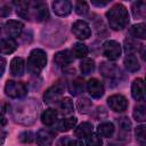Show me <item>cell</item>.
Here are the masks:
<instances>
[{
  "mask_svg": "<svg viewBox=\"0 0 146 146\" xmlns=\"http://www.w3.org/2000/svg\"><path fill=\"white\" fill-rule=\"evenodd\" d=\"M133 117L136 121L138 122H144L146 120V111H145V106L144 105H138L133 108V113H132Z\"/></svg>",
  "mask_w": 146,
  "mask_h": 146,
  "instance_id": "cell-31",
  "label": "cell"
},
{
  "mask_svg": "<svg viewBox=\"0 0 146 146\" xmlns=\"http://www.w3.org/2000/svg\"><path fill=\"white\" fill-rule=\"evenodd\" d=\"M89 10V6L86 1H78L75 3V13L78 15H86Z\"/></svg>",
  "mask_w": 146,
  "mask_h": 146,
  "instance_id": "cell-35",
  "label": "cell"
},
{
  "mask_svg": "<svg viewBox=\"0 0 146 146\" xmlns=\"http://www.w3.org/2000/svg\"><path fill=\"white\" fill-rule=\"evenodd\" d=\"M72 33L80 40H86L91 35V29L84 21H76L72 25Z\"/></svg>",
  "mask_w": 146,
  "mask_h": 146,
  "instance_id": "cell-7",
  "label": "cell"
},
{
  "mask_svg": "<svg viewBox=\"0 0 146 146\" xmlns=\"http://www.w3.org/2000/svg\"><path fill=\"white\" fill-rule=\"evenodd\" d=\"M131 34L135 38L138 39H145L146 38V25L144 23L136 24L131 27Z\"/></svg>",
  "mask_w": 146,
  "mask_h": 146,
  "instance_id": "cell-28",
  "label": "cell"
},
{
  "mask_svg": "<svg viewBox=\"0 0 146 146\" xmlns=\"http://www.w3.org/2000/svg\"><path fill=\"white\" fill-rule=\"evenodd\" d=\"M5 67H6V60L0 56V78H1V75L3 74Z\"/></svg>",
  "mask_w": 146,
  "mask_h": 146,
  "instance_id": "cell-39",
  "label": "cell"
},
{
  "mask_svg": "<svg viewBox=\"0 0 146 146\" xmlns=\"http://www.w3.org/2000/svg\"><path fill=\"white\" fill-rule=\"evenodd\" d=\"M52 10L57 16H67L72 10V3L68 0H56L52 2Z\"/></svg>",
  "mask_w": 146,
  "mask_h": 146,
  "instance_id": "cell-10",
  "label": "cell"
},
{
  "mask_svg": "<svg viewBox=\"0 0 146 146\" xmlns=\"http://www.w3.org/2000/svg\"><path fill=\"white\" fill-rule=\"evenodd\" d=\"M57 146H83L79 139H71L70 137H63L58 140Z\"/></svg>",
  "mask_w": 146,
  "mask_h": 146,
  "instance_id": "cell-32",
  "label": "cell"
},
{
  "mask_svg": "<svg viewBox=\"0 0 146 146\" xmlns=\"http://www.w3.org/2000/svg\"><path fill=\"white\" fill-rule=\"evenodd\" d=\"M123 64H124V67L129 71V72H137L139 68H140V65H139V62L137 59V57L132 54H128L123 60Z\"/></svg>",
  "mask_w": 146,
  "mask_h": 146,
  "instance_id": "cell-20",
  "label": "cell"
},
{
  "mask_svg": "<svg viewBox=\"0 0 146 146\" xmlns=\"http://www.w3.org/2000/svg\"><path fill=\"white\" fill-rule=\"evenodd\" d=\"M132 15L135 18H145L146 14V2L145 1H136L131 6Z\"/></svg>",
  "mask_w": 146,
  "mask_h": 146,
  "instance_id": "cell-21",
  "label": "cell"
},
{
  "mask_svg": "<svg viewBox=\"0 0 146 146\" xmlns=\"http://www.w3.org/2000/svg\"><path fill=\"white\" fill-rule=\"evenodd\" d=\"M139 46H141V44H137L132 40H125V50L129 54L132 52V51H137L138 48H139Z\"/></svg>",
  "mask_w": 146,
  "mask_h": 146,
  "instance_id": "cell-37",
  "label": "cell"
},
{
  "mask_svg": "<svg viewBox=\"0 0 146 146\" xmlns=\"http://www.w3.org/2000/svg\"><path fill=\"white\" fill-rule=\"evenodd\" d=\"M74 57L73 54L70 50H62L58 51L55 56H54V62L58 65V66H66L68 64H71L73 62Z\"/></svg>",
  "mask_w": 146,
  "mask_h": 146,
  "instance_id": "cell-15",
  "label": "cell"
},
{
  "mask_svg": "<svg viewBox=\"0 0 146 146\" xmlns=\"http://www.w3.org/2000/svg\"><path fill=\"white\" fill-rule=\"evenodd\" d=\"M87 89L91 97L94 98H100L104 95V86L103 83L97 79H90L87 82Z\"/></svg>",
  "mask_w": 146,
  "mask_h": 146,
  "instance_id": "cell-12",
  "label": "cell"
},
{
  "mask_svg": "<svg viewBox=\"0 0 146 146\" xmlns=\"http://www.w3.org/2000/svg\"><path fill=\"white\" fill-rule=\"evenodd\" d=\"M16 49H17V42L14 39L7 38V39H2L0 41V54L9 55V54L14 52Z\"/></svg>",
  "mask_w": 146,
  "mask_h": 146,
  "instance_id": "cell-17",
  "label": "cell"
},
{
  "mask_svg": "<svg viewBox=\"0 0 146 146\" xmlns=\"http://www.w3.org/2000/svg\"><path fill=\"white\" fill-rule=\"evenodd\" d=\"M116 122H117L120 129L123 130V131H129V130L131 129V121H130L127 116L119 117V119L116 120Z\"/></svg>",
  "mask_w": 146,
  "mask_h": 146,
  "instance_id": "cell-34",
  "label": "cell"
},
{
  "mask_svg": "<svg viewBox=\"0 0 146 146\" xmlns=\"http://www.w3.org/2000/svg\"><path fill=\"white\" fill-rule=\"evenodd\" d=\"M107 104L114 112H124L128 108V100L122 95H112L107 99Z\"/></svg>",
  "mask_w": 146,
  "mask_h": 146,
  "instance_id": "cell-8",
  "label": "cell"
},
{
  "mask_svg": "<svg viewBox=\"0 0 146 146\" xmlns=\"http://www.w3.org/2000/svg\"><path fill=\"white\" fill-rule=\"evenodd\" d=\"M86 144H87V146H102L103 140L98 133L91 132L89 136L86 137Z\"/></svg>",
  "mask_w": 146,
  "mask_h": 146,
  "instance_id": "cell-29",
  "label": "cell"
},
{
  "mask_svg": "<svg viewBox=\"0 0 146 146\" xmlns=\"http://www.w3.org/2000/svg\"><path fill=\"white\" fill-rule=\"evenodd\" d=\"M95 70V62L91 58H84L80 63V71L83 75H88L92 73Z\"/></svg>",
  "mask_w": 146,
  "mask_h": 146,
  "instance_id": "cell-27",
  "label": "cell"
},
{
  "mask_svg": "<svg viewBox=\"0 0 146 146\" xmlns=\"http://www.w3.org/2000/svg\"><path fill=\"white\" fill-rule=\"evenodd\" d=\"M10 6L9 5H7V3H5V2H2V3H0V16H8L9 14H10Z\"/></svg>",
  "mask_w": 146,
  "mask_h": 146,
  "instance_id": "cell-38",
  "label": "cell"
},
{
  "mask_svg": "<svg viewBox=\"0 0 146 146\" xmlns=\"http://www.w3.org/2000/svg\"><path fill=\"white\" fill-rule=\"evenodd\" d=\"M122 52L121 46L114 40H108L103 44V55L110 60H116L120 58Z\"/></svg>",
  "mask_w": 146,
  "mask_h": 146,
  "instance_id": "cell-5",
  "label": "cell"
},
{
  "mask_svg": "<svg viewBox=\"0 0 146 146\" xmlns=\"http://www.w3.org/2000/svg\"><path fill=\"white\" fill-rule=\"evenodd\" d=\"M106 17L110 26L115 31L123 30L129 23V13L122 3L114 5L106 13Z\"/></svg>",
  "mask_w": 146,
  "mask_h": 146,
  "instance_id": "cell-1",
  "label": "cell"
},
{
  "mask_svg": "<svg viewBox=\"0 0 146 146\" xmlns=\"http://www.w3.org/2000/svg\"><path fill=\"white\" fill-rule=\"evenodd\" d=\"M98 132L100 136L103 137H112V135L114 133V125L111 122H103L98 125Z\"/></svg>",
  "mask_w": 146,
  "mask_h": 146,
  "instance_id": "cell-25",
  "label": "cell"
},
{
  "mask_svg": "<svg viewBox=\"0 0 146 146\" xmlns=\"http://www.w3.org/2000/svg\"><path fill=\"white\" fill-rule=\"evenodd\" d=\"M100 73L103 74L104 78L112 80V81H116L119 80V78L121 76V71L120 68L114 65V64H110V63H102L100 67H99Z\"/></svg>",
  "mask_w": 146,
  "mask_h": 146,
  "instance_id": "cell-9",
  "label": "cell"
},
{
  "mask_svg": "<svg viewBox=\"0 0 146 146\" xmlns=\"http://www.w3.org/2000/svg\"><path fill=\"white\" fill-rule=\"evenodd\" d=\"M29 11H30V19L33 17L36 22H43L49 18L48 8L44 2H30Z\"/></svg>",
  "mask_w": 146,
  "mask_h": 146,
  "instance_id": "cell-3",
  "label": "cell"
},
{
  "mask_svg": "<svg viewBox=\"0 0 146 146\" xmlns=\"http://www.w3.org/2000/svg\"><path fill=\"white\" fill-rule=\"evenodd\" d=\"M91 132H92V124L89 122H82L74 130L75 136L79 138H84V137L89 136Z\"/></svg>",
  "mask_w": 146,
  "mask_h": 146,
  "instance_id": "cell-23",
  "label": "cell"
},
{
  "mask_svg": "<svg viewBox=\"0 0 146 146\" xmlns=\"http://www.w3.org/2000/svg\"><path fill=\"white\" fill-rule=\"evenodd\" d=\"M64 90H65V84H64V83L57 82V83L52 84L50 88L47 89V91H46L44 95H43V100H44V103L51 104V103L57 102V100L62 97V95L64 94Z\"/></svg>",
  "mask_w": 146,
  "mask_h": 146,
  "instance_id": "cell-6",
  "label": "cell"
},
{
  "mask_svg": "<svg viewBox=\"0 0 146 146\" xmlns=\"http://www.w3.org/2000/svg\"><path fill=\"white\" fill-rule=\"evenodd\" d=\"M136 139L140 144V146H145L146 144V132H145V125H139L136 129Z\"/></svg>",
  "mask_w": 146,
  "mask_h": 146,
  "instance_id": "cell-33",
  "label": "cell"
},
{
  "mask_svg": "<svg viewBox=\"0 0 146 146\" xmlns=\"http://www.w3.org/2000/svg\"><path fill=\"white\" fill-rule=\"evenodd\" d=\"M131 95L138 102L144 100V98H145V89H144L143 79H135L133 80V82L131 84Z\"/></svg>",
  "mask_w": 146,
  "mask_h": 146,
  "instance_id": "cell-14",
  "label": "cell"
},
{
  "mask_svg": "<svg viewBox=\"0 0 146 146\" xmlns=\"http://www.w3.org/2000/svg\"><path fill=\"white\" fill-rule=\"evenodd\" d=\"M5 92L8 97L18 99V98H23L27 94V89L24 83L10 80V81H7L5 86Z\"/></svg>",
  "mask_w": 146,
  "mask_h": 146,
  "instance_id": "cell-4",
  "label": "cell"
},
{
  "mask_svg": "<svg viewBox=\"0 0 146 146\" xmlns=\"http://www.w3.org/2000/svg\"><path fill=\"white\" fill-rule=\"evenodd\" d=\"M25 63L22 57H15L10 62V74L13 76H22L24 74Z\"/></svg>",
  "mask_w": 146,
  "mask_h": 146,
  "instance_id": "cell-16",
  "label": "cell"
},
{
  "mask_svg": "<svg viewBox=\"0 0 146 146\" xmlns=\"http://www.w3.org/2000/svg\"><path fill=\"white\" fill-rule=\"evenodd\" d=\"M75 124H76V117L70 116V117H64V119L59 120L56 124V128H57L58 131L65 132V131H68L72 128H74Z\"/></svg>",
  "mask_w": 146,
  "mask_h": 146,
  "instance_id": "cell-19",
  "label": "cell"
},
{
  "mask_svg": "<svg viewBox=\"0 0 146 146\" xmlns=\"http://www.w3.org/2000/svg\"><path fill=\"white\" fill-rule=\"evenodd\" d=\"M92 104H91V100H89L88 98L83 97V98H80L79 102H78V108H79V112L81 114H86L90 111Z\"/></svg>",
  "mask_w": 146,
  "mask_h": 146,
  "instance_id": "cell-30",
  "label": "cell"
},
{
  "mask_svg": "<svg viewBox=\"0 0 146 146\" xmlns=\"http://www.w3.org/2000/svg\"><path fill=\"white\" fill-rule=\"evenodd\" d=\"M18 139L19 141L24 143V144H27V143H32L33 139H34V135L32 131H24L22 132L19 136H18Z\"/></svg>",
  "mask_w": 146,
  "mask_h": 146,
  "instance_id": "cell-36",
  "label": "cell"
},
{
  "mask_svg": "<svg viewBox=\"0 0 146 146\" xmlns=\"http://www.w3.org/2000/svg\"><path fill=\"white\" fill-rule=\"evenodd\" d=\"M6 123H7V119H6L2 114H0V129H1L2 127H5Z\"/></svg>",
  "mask_w": 146,
  "mask_h": 146,
  "instance_id": "cell-42",
  "label": "cell"
},
{
  "mask_svg": "<svg viewBox=\"0 0 146 146\" xmlns=\"http://www.w3.org/2000/svg\"><path fill=\"white\" fill-rule=\"evenodd\" d=\"M68 90H70L71 95H73V96H78V95L82 94L83 90H84V82H83V80L81 78H76V79L72 80L70 86H68Z\"/></svg>",
  "mask_w": 146,
  "mask_h": 146,
  "instance_id": "cell-22",
  "label": "cell"
},
{
  "mask_svg": "<svg viewBox=\"0 0 146 146\" xmlns=\"http://www.w3.org/2000/svg\"><path fill=\"white\" fill-rule=\"evenodd\" d=\"M57 121V111L54 108H47L41 114V122L44 125H52Z\"/></svg>",
  "mask_w": 146,
  "mask_h": 146,
  "instance_id": "cell-18",
  "label": "cell"
},
{
  "mask_svg": "<svg viewBox=\"0 0 146 146\" xmlns=\"http://www.w3.org/2000/svg\"><path fill=\"white\" fill-rule=\"evenodd\" d=\"M55 133L49 129H41L36 133V144L38 146H50L54 141Z\"/></svg>",
  "mask_w": 146,
  "mask_h": 146,
  "instance_id": "cell-11",
  "label": "cell"
},
{
  "mask_svg": "<svg viewBox=\"0 0 146 146\" xmlns=\"http://www.w3.org/2000/svg\"><path fill=\"white\" fill-rule=\"evenodd\" d=\"M91 3L97 6V7H104V6H106L108 3V1H95V0H92Z\"/></svg>",
  "mask_w": 146,
  "mask_h": 146,
  "instance_id": "cell-40",
  "label": "cell"
},
{
  "mask_svg": "<svg viewBox=\"0 0 146 146\" xmlns=\"http://www.w3.org/2000/svg\"><path fill=\"white\" fill-rule=\"evenodd\" d=\"M72 54L78 58H83L88 55V47L82 42H76L73 44Z\"/></svg>",
  "mask_w": 146,
  "mask_h": 146,
  "instance_id": "cell-26",
  "label": "cell"
},
{
  "mask_svg": "<svg viewBox=\"0 0 146 146\" xmlns=\"http://www.w3.org/2000/svg\"><path fill=\"white\" fill-rule=\"evenodd\" d=\"M47 64V55L42 49H33L27 58V70L32 74L40 73Z\"/></svg>",
  "mask_w": 146,
  "mask_h": 146,
  "instance_id": "cell-2",
  "label": "cell"
},
{
  "mask_svg": "<svg viewBox=\"0 0 146 146\" xmlns=\"http://www.w3.org/2000/svg\"><path fill=\"white\" fill-rule=\"evenodd\" d=\"M22 30H23V24L18 21L10 19V21H7L5 24V33L8 36H10V39L18 36L22 33Z\"/></svg>",
  "mask_w": 146,
  "mask_h": 146,
  "instance_id": "cell-13",
  "label": "cell"
},
{
  "mask_svg": "<svg viewBox=\"0 0 146 146\" xmlns=\"http://www.w3.org/2000/svg\"><path fill=\"white\" fill-rule=\"evenodd\" d=\"M5 139H6V132L2 129H0V146L5 143Z\"/></svg>",
  "mask_w": 146,
  "mask_h": 146,
  "instance_id": "cell-41",
  "label": "cell"
},
{
  "mask_svg": "<svg viewBox=\"0 0 146 146\" xmlns=\"http://www.w3.org/2000/svg\"><path fill=\"white\" fill-rule=\"evenodd\" d=\"M59 110L63 114L65 115H68L71 113H73L74 111V105H73V102L71 98L68 97H65V98H62L60 102H59Z\"/></svg>",
  "mask_w": 146,
  "mask_h": 146,
  "instance_id": "cell-24",
  "label": "cell"
}]
</instances>
